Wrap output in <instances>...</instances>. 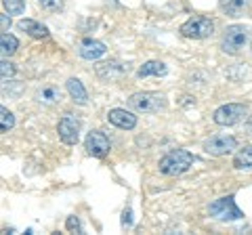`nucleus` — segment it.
<instances>
[{
	"instance_id": "obj_1",
	"label": "nucleus",
	"mask_w": 252,
	"mask_h": 235,
	"mask_svg": "<svg viewBox=\"0 0 252 235\" xmlns=\"http://www.w3.org/2000/svg\"><path fill=\"white\" fill-rule=\"evenodd\" d=\"M193 166V153L187 149H172L158 162V170L164 176H179Z\"/></svg>"
},
{
	"instance_id": "obj_2",
	"label": "nucleus",
	"mask_w": 252,
	"mask_h": 235,
	"mask_svg": "<svg viewBox=\"0 0 252 235\" xmlns=\"http://www.w3.org/2000/svg\"><path fill=\"white\" fill-rule=\"evenodd\" d=\"M166 105H168L166 97L162 92H154V90H141L128 97V107L143 114H158L162 109H166Z\"/></svg>"
},
{
	"instance_id": "obj_3",
	"label": "nucleus",
	"mask_w": 252,
	"mask_h": 235,
	"mask_svg": "<svg viewBox=\"0 0 252 235\" xmlns=\"http://www.w3.org/2000/svg\"><path fill=\"white\" fill-rule=\"evenodd\" d=\"M252 29L248 26H229L225 28L223 38H220V51L227 53V55H238L244 44L248 42Z\"/></svg>"
},
{
	"instance_id": "obj_4",
	"label": "nucleus",
	"mask_w": 252,
	"mask_h": 235,
	"mask_svg": "<svg viewBox=\"0 0 252 235\" xmlns=\"http://www.w3.org/2000/svg\"><path fill=\"white\" fill-rule=\"evenodd\" d=\"M179 32L183 38H189V40H204V38H210L215 34V23L208 17L195 15V17H189L183 26L179 28Z\"/></svg>"
},
{
	"instance_id": "obj_5",
	"label": "nucleus",
	"mask_w": 252,
	"mask_h": 235,
	"mask_svg": "<svg viewBox=\"0 0 252 235\" xmlns=\"http://www.w3.org/2000/svg\"><path fill=\"white\" fill-rule=\"evenodd\" d=\"M248 116V107L244 103H227V105H220L215 109L212 114V120L219 126H235L240 124L242 120H246Z\"/></svg>"
},
{
	"instance_id": "obj_6",
	"label": "nucleus",
	"mask_w": 252,
	"mask_h": 235,
	"mask_svg": "<svg viewBox=\"0 0 252 235\" xmlns=\"http://www.w3.org/2000/svg\"><path fill=\"white\" fill-rule=\"evenodd\" d=\"M208 212H210L212 218H217V221H240V218H244V212L238 208L233 195L215 200L208 206Z\"/></svg>"
},
{
	"instance_id": "obj_7",
	"label": "nucleus",
	"mask_w": 252,
	"mask_h": 235,
	"mask_svg": "<svg viewBox=\"0 0 252 235\" xmlns=\"http://www.w3.org/2000/svg\"><path fill=\"white\" fill-rule=\"evenodd\" d=\"M80 128L82 122L74 114H65L57 124V135L65 145H76L78 139H80Z\"/></svg>"
},
{
	"instance_id": "obj_8",
	"label": "nucleus",
	"mask_w": 252,
	"mask_h": 235,
	"mask_svg": "<svg viewBox=\"0 0 252 235\" xmlns=\"http://www.w3.org/2000/svg\"><path fill=\"white\" fill-rule=\"evenodd\" d=\"M204 151L208 155H215V158H220V155L233 153L238 149V139L235 137H227V135H219V137H210L204 141Z\"/></svg>"
},
{
	"instance_id": "obj_9",
	"label": "nucleus",
	"mask_w": 252,
	"mask_h": 235,
	"mask_svg": "<svg viewBox=\"0 0 252 235\" xmlns=\"http://www.w3.org/2000/svg\"><path fill=\"white\" fill-rule=\"evenodd\" d=\"M84 147H86V151H89L93 158H99V160L107 158L109 149H112L109 139L105 137V132H101V130H91L89 135H86V139H84Z\"/></svg>"
},
{
	"instance_id": "obj_10",
	"label": "nucleus",
	"mask_w": 252,
	"mask_h": 235,
	"mask_svg": "<svg viewBox=\"0 0 252 235\" xmlns=\"http://www.w3.org/2000/svg\"><path fill=\"white\" fill-rule=\"evenodd\" d=\"M107 120H109V124H114V126L120 130H132L137 126V116L128 112V109H120V107L109 109Z\"/></svg>"
},
{
	"instance_id": "obj_11",
	"label": "nucleus",
	"mask_w": 252,
	"mask_h": 235,
	"mask_svg": "<svg viewBox=\"0 0 252 235\" xmlns=\"http://www.w3.org/2000/svg\"><path fill=\"white\" fill-rule=\"evenodd\" d=\"M107 53L105 44L101 40H94V38H84L80 42V57L86 61H97L99 57H103Z\"/></svg>"
},
{
	"instance_id": "obj_12",
	"label": "nucleus",
	"mask_w": 252,
	"mask_h": 235,
	"mask_svg": "<svg viewBox=\"0 0 252 235\" xmlns=\"http://www.w3.org/2000/svg\"><path fill=\"white\" fill-rule=\"evenodd\" d=\"M17 28L21 29V32H26L28 36L36 38V40H44V38H49V28L42 26V23L36 21V19H19Z\"/></svg>"
},
{
	"instance_id": "obj_13",
	"label": "nucleus",
	"mask_w": 252,
	"mask_h": 235,
	"mask_svg": "<svg viewBox=\"0 0 252 235\" xmlns=\"http://www.w3.org/2000/svg\"><path fill=\"white\" fill-rule=\"evenodd\" d=\"M126 72H128V65H122L120 61H105V63L97 65V76L105 78V80H116Z\"/></svg>"
},
{
	"instance_id": "obj_14",
	"label": "nucleus",
	"mask_w": 252,
	"mask_h": 235,
	"mask_svg": "<svg viewBox=\"0 0 252 235\" xmlns=\"http://www.w3.org/2000/svg\"><path fill=\"white\" fill-rule=\"evenodd\" d=\"M65 88H67V92H69V97H72L74 103H78V105L89 103V92H86L84 84L78 80V78H69V80L65 82Z\"/></svg>"
},
{
	"instance_id": "obj_15",
	"label": "nucleus",
	"mask_w": 252,
	"mask_h": 235,
	"mask_svg": "<svg viewBox=\"0 0 252 235\" xmlns=\"http://www.w3.org/2000/svg\"><path fill=\"white\" fill-rule=\"evenodd\" d=\"M168 74V67H166V63L164 61H145L143 65L139 67V72H137V76L139 78H147V76H166Z\"/></svg>"
},
{
	"instance_id": "obj_16",
	"label": "nucleus",
	"mask_w": 252,
	"mask_h": 235,
	"mask_svg": "<svg viewBox=\"0 0 252 235\" xmlns=\"http://www.w3.org/2000/svg\"><path fill=\"white\" fill-rule=\"evenodd\" d=\"M246 4H248V0H219L220 11L225 15H229V17H240L244 9H246Z\"/></svg>"
},
{
	"instance_id": "obj_17",
	"label": "nucleus",
	"mask_w": 252,
	"mask_h": 235,
	"mask_svg": "<svg viewBox=\"0 0 252 235\" xmlns=\"http://www.w3.org/2000/svg\"><path fill=\"white\" fill-rule=\"evenodd\" d=\"M233 168L235 170H252V145H246L244 149L235 153Z\"/></svg>"
},
{
	"instance_id": "obj_18",
	"label": "nucleus",
	"mask_w": 252,
	"mask_h": 235,
	"mask_svg": "<svg viewBox=\"0 0 252 235\" xmlns=\"http://www.w3.org/2000/svg\"><path fill=\"white\" fill-rule=\"evenodd\" d=\"M36 99H38V103H42V105H53L61 99V92L55 88V86H42V88H38Z\"/></svg>"
},
{
	"instance_id": "obj_19",
	"label": "nucleus",
	"mask_w": 252,
	"mask_h": 235,
	"mask_svg": "<svg viewBox=\"0 0 252 235\" xmlns=\"http://www.w3.org/2000/svg\"><path fill=\"white\" fill-rule=\"evenodd\" d=\"M0 49H2V57H11L19 49V40L13 34L2 32V36H0Z\"/></svg>"
},
{
	"instance_id": "obj_20",
	"label": "nucleus",
	"mask_w": 252,
	"mask_h": 235,
	"mask_svg": "<svg viewBox=\"0 0 252 235\" xmlns=\"http://www.w3.org/2000/svg\"><path fill=\"white\" fill-rule=\"evenodd\" d=\"M2 6L9 15H21L26 11V0H2Z\"/></svg>"
},
{
	"instance_id": "obj_21",
	"label": "nucleus",
	"mask_w": 252,
	"mask_h": 235,
	"mask_svg": "<svg viewBox=\"0 0 252 235\" xmlns=\"http://www.w3.org/2000/svg\"><path fill=\"white\" fill-rule=\"evenodd\" d=\"M0 120H2V124H0V130L2 132H9L15 126V116L6 107H0Z\"/></svg>"
},
{
	"instance_id": "obj_22",
	"label": "nucleus",
	"mask_w": 252,
	"mask_h": 235,
	"mask_svg": "<svg viewBox=\"0 0 252 235\" xmlns=\"http://www.w3.org/2000/svg\"><path fill=\"white\" fill-rule=\"evenodd\" d=\"M15 72H17V67H15V63H11V61H6V57L2 59V63H0V74H2V80H11V78L15 76Z\"/></svg>"
},
{
	"instance_id": "obj_23",
	"label": "nucleus",
	"mask_w": 252,
	"mask_h": 235,
	"mask_svg": "<svg viewBox=\"0 0 252 235\" xmlns=\"http://www.w3.org/2000/svg\"><path fill=\"white\" fill-rule=\"evenodd\" d=\"M65 227H67V231H74V233H80V231H82V227H80V221H78V216H67Z\"/></svg>"
},
{
	"instance_id": "obj_24",
	"label": "nucleus",
	"mask_w": 252,
	"mask_h": 235,
	"mask_svg": "<svg viewBox=\"0 0 252 235\" xmlns=\"http://www.w3.org/2000/svg\"><path fill=\"white\" fill-rule=\"evenodd\" d=\"M130 216H132V210H130V208H126V210H124V214H122V225H124V227H130V223H132V218H130Z\"/></svg>"
},
{
	"instance_id": "obj_25",
	"label": "nucleus",
	"mask_w": 252,
	"mask_h": 235,
	"mask_svg": "<svg viewBox=\"0 0 252 235\" xmlns=\"http://www.w3.org/2000/svg\"><path fill=\"white\" fill-rule=\"evenodd\" d=\"M0 19H2V32H9V28H11V17L9 15H0Z\"/></svg>"
},
{
	"instance_id": "obj_26",
	"label": "nucleus",
	"mask_w": 252,
	"mask_h": 235,
	"mask_svg": "<svg viewBox=\"0 0 252 235\" xmlns=\"http://www.w3.org/2000/svg\"><path fill=\"white\" fill-rule=\"evenodd\" d=\"M248 130H250V135H252V118H250V122H248Z\"/></svg>"
},
{
	"instance_id": "obj_27",
	"label": "nucleus",
	"mask_w": 252,
	"mask_h": 235,
	"mask_svg": "<svg viewBox=\"0 0 252 235\" xmlns=\"http://www.w3.org/2000/svg\"><path fill=\"white\" fill-rule=\"evenodd\" d=\"M42 2H46V0H40V4H42Z\"/></svg>"
}]
</instances>
